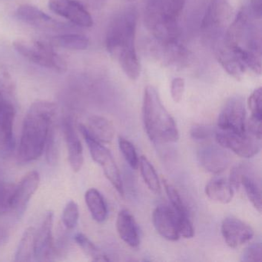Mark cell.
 Listing matches in <instances>:
<instances>
[{
    "label": "cell",
    "mask_w": 262,
    "mask_h": 262,
    "mask_svg": "<svg viewBox=\"0 0 262 262\" xmlns=\"http://www.w3.org/2000/svg\"><path fill=\"white\" fill-rule=\"evenodd\" d=\"M201 166L208 172L219 174L228 168L231 158L223 147L208 145L202 147L198 152Z\"/></svg>",
    "instance_id": "cell-16"
},
{
    "label": "cell",
    "mask_w": 262,
    "mask_h": 262,
    "mask_svg": "<svg viewBox=\"0 0 262 262\" xmlns=\"http://www.w3.org/2000/svg\"><path fill=\"white\" fill-rule=\"evenodd\" d=\"M59 144H58L57 134H56L55 126L52 125L49 133L48 139L46 145V152H47V159L49 163L55 164L58 159V153H59Z\"/></svg>",
    "instance_id": "cell-34"
},
{
    "label": "cell",
    "mask_w": 262,
    "mask_h": 262,
    "mask_svg": "<svg viewBox=\"0 0 262 262\" xmlns=\"http://www.w3.org/2000/svg\"><path fill=\"white\" fill-rule=\"evenodd\" d=\"M62 132L68 148L69 160L74 171H79L83 165V149L80 139L75 129L73 119L64 118L62 122Z\"/></svg>",
    "instance_id": "cell-19"
},
{
    "label": "cell",
    "mask_w": 262,
    "mask_h": 262,
    "mask_svg": "<svg viewBox=\"0 0 262 262\" xmlns=\"http://www.w3.org/2000/svg\"><path fill=\"white\" fill-rule=\"evenodd\" d=\"M16 110L9 100H0V158L10 157L16 146L13 124Z\"/></svg>",
    "instance_id": "cell-11"
},
{
    "label": "cell",
    "mask_w": 262,
    "mask_h": 262,
    "mask_svg": "<svg viewBox=\"0 0 262 262\" xmlns=\"http://www.w3.org/2000/svg\"><path fill=\"white\" fill-rule=\"evenodd\" d=\"M56 113V105L53 102L38 100L32 104L23 125L19 162L29 163L42 156Z\"/></svg>",
    "instance_id": "cell-3"
},
{
    "label": "cell",
    "mask_w": 262,
    "mask_h": 262,
    "mask_svg": "<svg viewBox=\"0 0 262 262\" xmlns=\"http://www.w3.org/2000/svg\"><path fill=\"white\" fill-rule=\"evenodd\" d=\"M16 188L15 184L0 182V216L13 211Z\"/></svg>",
    "instance_id": "cell-30"
},
{
    "label": "cell",
    "mask_w": 262,
    "mask_h": 262,
    "mask_svg": "<svg viewBox=\"0 0 262 262\" xmlns=\"http://www.w3.org/2000/svg\"><path fill=\"white\" fill-rule=\"evenodd\" d=\"M231 14L232 9L227 0H211L202 19V30L211 37L222 38Z\"/></svg>",
    "instance_id": "cell-9"
},
{
    "label": "cell",
    "mask_w": 262,
    "mask_h": 262,
    "mask_svg": "<svg viewBox=\"0 0 262 262\" xmlns=\"http://www.w3.org/2000/svg\"><path fill=\"white\" fill-rule=\"evenodd\" d=\"M75 241L77 245L80 247L84 253L92 260L95 261H108L110 258L107 257L90 239L82 233H78L75 236Z\"/></svg>",
    "instance_id": "cell-29"
},
{
    "label": "cell",
    "mask_w": 262,
    "mask_h": 262,
    "mask_svg": "<svg viewBox=\"0 0 262 262\" xmlns=\"http://www.w3.org/2000/svg\"><path fill=\"white\" fill-rule=\"evenodd\" d=\"M139 166L142 179L150 191H152L154 194H160V182L152 164L145 156H141L139 158Z\"/></svg>",
    "instance_id": "cell-28"
},
{
    "label": "cell",
    "mask_w": 262,
    "mask_h": 262,
    "mask_svg": "<svg viewBox=\"0 0 262 262\" xmlns=\"http://www.w3.org/2000/svg\"><path fill=\"white\" fill-rule=\"evenodd\" d=\"M50 10L77 27H93V19L86 9L76 0H49Z\"/></svg>",
    "instance_id": "cell-12"
},
{
    "label": "cell",
    "mask_w": 262,
    "mask_h": 262,
    "mask_svg": "<svg viewBox=\"0 0 262 262\" xmlns=\"http://www.w3.org/2000/svg\"><path fill=\"white\" fill-rule=\"evenodd\" d=\"M245 101L241 96L230 98L219 114L217 119V128L224 131L243 134L245 130Z\"/></svg>",
    "instance_id": "cell-10"
},
{
    "label": "cell",
    "mask_w": 262,
    "mask_h": 262,
    "mask_svg": "<svg viewBox=\"0 0 262 262\" xmlns=\"http://www.w3.org/2000/svg\"><path fill=\"white\" fill-rule=\"evenodd\" d=\"M185 4V0H148L144 20L156 42L179 41L178 22Z\"/></svg>",
    "instance_id": "cell-4"
},
{
    "label": "cell",
    "mask_w": 262,
    "mask_h": 262,
    "mask_svg": "<svg viewBox=\"0 0 262 262\" xmlns=\"http://www.w3.org/2000/svg\"><path fill=\"white\" fill-rule=\"evenodd\" d=\"M137 22L138 11L135 7L123 9L108 24L105 36L108 53L132 80H136L141 71L136 50Z\"/></svg>",
    "instance_id": "cell-2"
},
{
    "label": "cell",
    "mask_w": 262,
    "mask_h": 262,
    "mask_svg": "<svg viewBox=\"0 0 262 262\" xmlns=\"http://www.w3.org/2000/svg\"><path fill=\"white\" fill-rule=\"evenodd\" d=\"M85 126L90 134L101 143H108L114 137L115 130L113 125L108 119L102 116H91Z\"/></svg>",
    "instance_id": "cell-24"
},
{
    "label": "cell",
    "mask_w": 262,
    "mask_h": 262,
    "mask_svg": "<svg viewBox=\"0 0 262 262\" xmlns=\"http://www.w3.org/2000/svg\"><path fill=\"white\" fill-rule=\"evenodd\" d=\"M142 119L148 138L154 143H172L179 139L174 119L164 106L159 93L153 86H147L144 93Z\"/></svg>",
    "instance_id": "cell-5"
},
{
    "label": "cell",
    "mask_w": 262,
    "mask_h": 262,
    "mask_svg": "<svg viewBox=\"0 0 262 262\" xmlns=\"http://www.w3.org/2000/svg\"><path fill=\"white\" fill-rule=\"evenodd\" d=\"M119 146L121 152L129 166L133 169H136L139 167V159L134 145L127 139L119 137Z\"/></svg>",
    "instance_id": "cell-32"
},
{
    "label": "cell",
    "mask_w": 262,
    "mask_h": 262,
    "mask_svg": "<svg viewBox=\"0 0 262 262\" xmlns=\"http://www.w3.org/2000/svg\"><path fill=\"white\" fill-rule=\"evenodd\" d=\"M178 228L180 236L191 238L194 236V228L188 217H178Z\"/></svg>",
    "instance_id": "cell-38"
},
{
    "label": "cell",
    "mask_w": 262,
    "mask_h": 262,
    "mask_svg": "<svg viewBox=\"0 0 262 262\" xmlns=\"http://www.w3.org/2000/svg\"><path fill=\"white\" fill-rule=\"evenodd\" d=\"M230 183L234 189H237L240 185H243L245 193L253 206L261 212V188L260 182H257L252 173L245 166L238 165L234 167L231 171Z\"/></svg>",
    "instance_id": "cell-13"
},
{
    "label": "cell",
    "mask_w": 262,
    "mask_h": 262,
    "mask_svg": "<svg viewBox=\"0 0 262 262\" xmlns=\"http://www.w3.org/2000/svg\"><path fill=\"white\" fill-rule=\"evenodd\" d=\"M85 199L93 219L99 223L105 221L108 209L101 193L96 188H90L85 193Z\"/></svg>",
    "instance_id": "cell-25"
},
{
    "label": "cell",
    "mask_w": 262,
    "mask_h": 262,
    "mask_svg": "<svg viewBox=\"0 0 262 262\" xmlns=\"http://www.w3.org/2000/svg\"><path fill=\"white\" fill-rule=\"evenodd\" d=\"M185 80L182 78H174L171 82V98L176 103H179L182 100L185 91Z\"/></svg>",
    "instance_id": "cell-39"
},
{
    "label": "cell",
    "mask_w": 262,
    "mask_h": 262,
    "mask_svg": "<svg viewBox=\"0 0 262 262\" xmlns=\"http://www.w3.org/2000/svg\"><path fill=\"white\" fill-rule=\"evenodd\" d=\"M248 105L251 110V116L262 119V91L261 88L254 90L248 101Z\"/></svg>",
    "instance_id": "cell-35"
},
{
    "label": "cell",
    "mask_w": 262,
    "mask_h": 262,
    "mask_svg": "<svg viewBox=\"0 0 262 262\" xmlns=\"http://www.w3.org/2000/svg\"><path fill=\"white\" fill-rule=\"evenodd\" d=\"M153 224L159 234L167 240L176 242L180 237L178 228V217L173 208L160 205L153 211Z\"/></svg>",
    "instance_id": "cell-18"
},
{
    "label": "cell",
    "mask_w": 262,
    "mask_h": 262,
    "mask_svg": "<svg viewBox=\"0 0 262 262\" xmlns=\"http://www.w3.org/2000/svg\"><path fill=\"white\" fill-rule=\"evenodd\" d=\"M79 217V206L74 201H70L62 212V222L67 229H73Z\"/></svg>",
    "instance_id": "cell-33"
},
{
    "label": "cell",
    "mask_w": 262,
    "mask_h": 262,
    "mask_svg": "<svg viewBox=\"0 0 262 262\" xmlns=\"http://www.w3.org/2000/svg\"><path fill=\"white\" fill-rule=\"evenodd\" d=\"M262 260V246L260 243H254L244 250L241 260L244 262H260Z\"/></svg>",
    "instance_id": "cell-36"
},
{
    "label": "cell",
    "mask_w": 262,
    "mask_h": 262,
    "mask_svg": "<svg viewBox=\"0 0 262 262\" xmlns=\"http://www.w3.org/2000/svg\"><path fill=\"white\" fill-rule=\"evenodd\" d=\"M0 100H7L4 96V88L1 82H0Z\"/></svg>",
    "instance_id": "cell-40"
},
{
    "label": "cell",
    "mask_w": 262,
    "mask_h": 262,
    "mask_svg": "<svg viewBox=\"0 0 262 262\" xmlns=\"http://www.w3.org/2000/svg\"><path fill=\"white\" fill-rule=\"evenodd\" d=\"M13 47L19 54L33 63L59 73L67 70V62L54 51L51 44L41 41L30 43L24 40H16L13 42Z\"/></svg>",
    "instance_id": "cell-6"
},
{
    "label": "cell",
    "mask_w": 262,
    "mask_h": 262,
    "mask_svg": "<svg viewBox=\"0 0 262 262\" xmlns=\"http://www.w3.org/2000/svg\"><path fill=\"white\" fill-rule=\"evenodd\" d=\"M158 55L163 63L176 67H183L189 60V53L179 41L171 42H156Z\"/></svg>",
    "instance_id": "cell-21"
},
{
    "label": "cell",
    "mask_w": 262,
    "mask_h": 262,
    "mask_svg": "<svg viewBox=\"0 0 262 262\" xmlns=\"http://www.w3.org/2000/svg\"><path fill=\"white\" fill-rule=\"evenodd\" d=\"M36 230L30 227L26 230L15 255V261L29 262L35 256V239Z\"/></svg>",
    "instance_id": "cell-26"
},
{
    "label": "cell",
    "mask_w": 262,
    "mask_h": 262,
    "mask_svg": "<svg viewBox=\"0 0 262 262\" xmlns=\"http://www.w3.org/2000/svg\"><path fill=\"white\" fill-rule=\"evenodd\" d=\"M234 188L229 180L223 178L211 179L205 186V194L211 200L222 204H228L234 197Z\"/></svg>",
    "instance_id": "cell-23"
},
{
    "label": "cell",
    "mask_w": 262,
    "mask_h": 262,
    "mask_svg": "<svg viewBox=\"0 0 262 262\" xmlns=\"http://www.w3.org/2000/svg\"><path fill=\"white\" fill-rule=\"evenodd\" d=\"M222 234L225 243L235 248L251 240L254 236V230L240 219L228 217L222 222Z\"/></svg>",
    "instance_id": "cell-17"
},
{
    "label": "cell",
    "mask_w": 262,
    "mask_h": 262,
    "mask_svg": "<svg viewBox=\"0 0 262 262\" xmlns=\"http://www.w3.org/2000/svg\"><path fill=\"white\" fill-rule=\"evenodd\" d=\"M16 16L22 22L41 30L59 31L70 29V26L67 24L55 20L37 7L28 4L18 7Z\"/></svg>",
    "instance_id": "cell-14"
},
{
    "label": "cell",
    "mask_w": 262,
    "mask_h": 262,
    "mask_svg": "<svg viewBox=\"0 0 262 262\" xmlns=\"http://www.w3.org/2000/svg\"><path fill=\"white\" fill-rule=\"evenodd\" d=\"M51 45L71 50H83L88 47L89 40L85 36L76 33H65L52 39Z\"/></svg>",
    "instance_id": "cell-27"
},
{
    "label": "cell",
    "mask_w": 262,
    "mask_h": 262,
    "mask_svg": "<svg viewBox=\"0 0 262 262\" xmlns=\"http://www.w3.org/2000/svg\"><path fill=\"white\" fill-rule=\"evenodd\" d=\"M116 228L119 237L132 248H138L140 244L139 228L133 214L126 209L122 210L118 214Z\"/></svg>",
    "instance_id": "cell-22"
},
{
    "label": "cell",
    "mask_w": 262,
    "mask_h": 262,
    "mask_svg": "<svg viewBox=\"0 0 262 262\" xmlns=\"http://www.w3.org/2000/svg\"><path fill=\"white\" fill-rule=\"evenodd\" d=\"M79 131L85 139L93 160L102 167L104 174L116 191L121 195H123V185L120 172L110 150L102 145L100 142L94 139L90 134L85 125H79Z\"/></svg>",
    "instance_id": "cell-7"
},
{
    "label": "cell",
    "mask_w": 262,
    "mask_h": 262,
    "mask_svg": "<svg viewBox=\"0 0 262 262\" xmlns=\"http://www.w3.org/2000/svg\"><path fill=\"white\" fill-rule=\"evenodd\" d=\"M216 130L211 125H194L191 128L190 134L191 138L195 140L202 141L207 140L212 137L215 134Z\"/></svg>",
    "instance_id": "cell-37"
},
{
    "label": "cell",
    "mask_w": 262,
    "mask_h": 262,
    "mask_svg": "<svg viewBox=\"0 0 262 262\" xmlns=\"http://www.w3.org/2000/svg\"><path fill=\"white\" fill-rule=\"evenodd\" d=\"M216 142L224 148L231 150L238 156L250 159L259 153L261 148V139L245 132L243 134L232 132L216 130Z\"/></svg>",
    "instance_id": "cell-8"
},
{
    "label": "cell",
    "mask_w": 262,
    "mask_h": 262,
    "mask_svg": "<svg viewBox=\"0 0 262 262\" xmlns=\"http://www.w3.org/2000/svg\"><path fill=\"white\" fill-rule=\"evenodd\" d=\"M162 182H163L165 191H166L167 195L171 202L173 210L176 211L178 217H188L186 207H185L182 197L177 189L166 179H162Z\"/></svg>",
    "instance_id": "cell-31"
},
{
    "label": "cell",
    "mask_w": 262,
    "mask_h": 262,
    "mask_svg": "<svg viewBox=\"0 0 262 262\" xmlns=\"http://www.w3.org/2000/svg\"><path fill=\"white\" fill-rule=\"evenodd\" d=\"M40 178L36 171H30L24 176L19 185H16L13 198V211L16 214H23L33 194L37 191Z\"/></svg>",
    "instance_id": "cell-20"
},
{
    "label": "cell",
    "mask_w": 262,
    "mask_h": 262,
    "mask_svg": "<svg viewBox=\"0 0 262 262\" xmlns=\"http://www.w3.org/2000/svg\"><path fill=\"white\" fill-rule=\"evenodd\" d=\"M261 17L249 6L243 7L228 26L217 42L229 47L245 64L247 69L257 74L261 71Z\"/></svg>",
    "instance_id": "cell-1"
},
{
    "label": "cell",
    "mask_w": 262,
    "mask_h": 262,
    "mask_svg": "<svg viewBox=\"0 0 262 262\" xmlns=\"http://www.w3.org/2000/svg\"><path fill=\"white\" fill-rule=\"evenodd\" d=\"M54 214L49 211L36 232L35 256L36 260L45 261L51 260L54 253L53 239V226Z\"/></svg>",
    "instance_id": "cell-15"
}]
</instances>
